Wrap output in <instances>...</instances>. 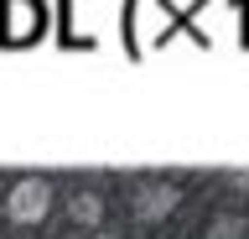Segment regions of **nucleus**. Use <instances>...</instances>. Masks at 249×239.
Instances as JSON below:
<instances>
[]
</instances>
